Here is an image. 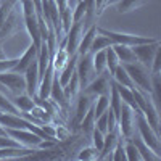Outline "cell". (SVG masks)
<instances>
[{"instance_id":"8d00e7d4","label":"cell","mask_w":161,"mask_h":161,"mask_svg":"<svg viewBox=\"0 0 161 161\" xmlns=\"http://www.w3.org/2000/svg\"><path fill=\"white\" fill-rule=\"evenodd\" d=\"M84 16H86V3H84V0H79V3L73 10V23L84 19Z\"/></svg>"},{"instance_id":"1f68e13d","label":"cell","mask_w":161,"mask_h":161,"mask_svg":"<svg viewBox=\"0 0 161 161\" xmlns=\"http://www.w3.org/2000/svg\"><path fill=\"white\" fill-rule=\"evenodd\" d=\"M124 152H126V161H142L137 147L132 143L130 139L124 140Z\"/></svg>"},{"instance_id":"277c9868","label":"cell","mask_w":161,"mask_h":161,"mask_svg":"<svg viewBox=\"0 0 161 161\" xmlns=\"http://www.w3.org/2000/svg\"><path fill=\"white\" fill-rule=\"evenodd\" d=\"M21 29H24V21H23V13H21V3L18 2L8 13L5 23L0 28V40L16 36L18 32H21Z\"/></svg>"},{"instance_id":"681fc988","label":"cell","mask_w":161,"mask_h":161,"mask_svg":"<svg viewBox=\"0 0 161 161\" xmlns=\"http://www.w3.org/2000/svg\"><path fill=\"white\" fill-rule=\"evenodd\" d=\"M0 113H3V111H2V110H0Z\"/></svg>"},{"instance_id":"52a82bcc","label":"cell","mask_w":161,"mask_h":161,"mask_svg":"<svg viewBox=\"0 0 161 161\" xmlns=\"http://www.w3.org/2000/svg\"><path fill=\"white\" fill-rule=\"evenodd\" d=\"M77 77H79V86L80 89H84L90 80L95 77V71H93V64H92V53H86V55H77L76 60V68H74Z\"/></svg>"},{"instance_id":"d590c367","label":"cell","mask_w":161,"mask_h":161,"mask_svg":"<svg viewBox=\"0 0 161 161\" xmlns=\"http://www.w3.org/2000/svg\"><path fill=\"white\" fill-rule=\"evenodd\" d=\"M123 142H124V139H121L118 142L113 153L110 155V159H113V161H126V152H124V143Z\"/></svg>"},{"instance_id":"8fae6325","label":"cell","mask_w":161,"mask_h":161,"mask_svg":"<svg viewBox=\"0 0 161 161\" xmlns=\"http://www.w3.org/2000/svg\"><path fill=\"white\" fill-rule=\"evenodd\" d=\"M159 45H161L159 40H156V42H150V44H140V45H134L132 52H134V55H136L137 61L150 69L153 57H155V53H156Z\"/></svg>"},{"instance_id":"f35d334b","label":"cell","mask_w":161,"mask_h":161,"mask_svg":"<svg viewBox=\"0 0 161 161\" xmlns=\"http://www.w3.org/2000/svg\"><path fill=\"white\" fill-rule=\"evenodd\" d=\"M150 73L152 74H159L161 73V45L158 47L155 57H153V61H152V66H150Z\"/></svg>"},{"instance_id":"5b68a950","label":"cell","mask_w":161,"mask_h":161,"mask_svg":"<svg viewBox=\"0 0 161 161\" xmlns=\"http://www.w3.org/2000/svg\"><path fill=\"white\" fill-rule=\"evenodd\" d=\"M136 130L139 132V137L150 147V148L159 155V150H161V143H159V134H156L150 124L147 123V119L143 118L142 113H137L136 114Z\"/></svg>"},{"instance_id":"5bb4252c","label":"cell","mask_w":161,"mask_h":161,"mask_svg":"<svg viewBox=\"0 0 161 161\" xmlns=\"http://www.w3.org/2000/svg\"><path fill=\"white\" fill-rule=\"evenodd\" d=\"M93 100H95V97L89 95V93H86V92H82L77 97V102H76V114H74V126L79 127L80 121H82V118L86 116V113L92 108Z\"/></svg>"},{"instance_id":"7bdbcfd3","label":"cell","mask_w":161,"mask_h":161,"mask_svg":"<svg viewBox=\"0 0 161 161\" xmlns=\"http://www.w3.org/2000/svg\"><path fill=\"white\" fill-rule=\"evenodd\" d=\"M103 3H105V0H95V10H97V16H98L100 13L103 11Z\"/></svg>"},{"instance_id":"836d02e7","label":"cell","mask_w":161,"mask_h":161,"mask_svg":"<svg viewBox=\"0 0 161 161\" xmlns=\"http://www.w3.org/2000/svg\"><path fill=\"white\" fill-rule=\"evenodd\" d=\"M60 23H61L63 32L66 34V32L69 31L71 24H73V10L69 7H66L63 11H60Z\"/></svg>"},{"instance_id":"603a6c76","label":"cell","mask_w":161,"mask_h":161,"mask_svg":"<svg viewBox=\"0 0 161 161\" xmlns=\"http://www.w3.org/2000/svg\"><path fill=\"white\" fill-rule=\"evenodd\" d=\"M10 100L13 102V105H15L21 113H28V111H31V108L36 105L34 97L28 95L26 92H24V93H19V95H13V97H10Z\"/></svg>"},{"instance_id":"4316f807","label":"cell","mask_w":161,"mask_h":161,"mask_svg":"<svg viewBox=\"0 0 161 161\" xmlns=\"http://www.w3.org/2000/svg\"><path fill=\"white\" fill-rule=\"evenodd\" d=\"M108 97H110V108L111 111L114 113L116 118H119V113H121V105H123V100H121L119 97V93L113 84V80H111V86H110V93H108Z\"/></svg>"},{"instance_id":"7402d4cb","label":"cell","mask_w":161,"mask_h":161,"mask_svg":"<svg viewBox=\"0 0 161 161\" xmlns=\"http://www.w3.org/2000/svg\"><path fill=\"white\" fill-rule=\"evenodd\" d=\"M111 47H113V50H114V53H116V57H118V60H119L121 64L137 61L136 55H134V52H132V47L123 45V44H113Z\"/></svg>"},{"instance_id":"f1b7e54d","label":"cell","mask_w":161,"mask_h":161,"mask_svg":"<svg viewBox=\"0 0 161 161\" xmlns=\"http://www.w3.org/2000/svg\"><path fill=\"white\" fill-rule=\"evenodd\" d=\"M105 60H106V71H108V74L111 76L114 73V69L118 68V64H121L111 45L105 48Z\"/></svg>"},{"instance_id":"e0dca14e","label":"cell","mask_w":161,"mask_h":161,"mask_svg":"<svg viewBox=\"0 0 161 161\" xmlns=\"http://www.w3.org/2000/svg\"><path fill=\"white\" fill-rule=\"evenodd\" d=\"M34 153H36V148H31V147H0V159L24 158Z\"/></svg>"},{"instance_id":"7a4b0ae2","label":"cell","mask_w":161,"mask_h":161,"mask_svg":"<svg viewBox=\"0 0 161 161\" xmlns=\"http://www.w3.org/2000/svg\"><path fill=\"white\" fill-rule=\"evenodd\" d=\"M124 69L127 71L129 77L132 79L136 89L142 90V92H148L152 93V73L150 69L143 66L139 61H134V63H126L123 64Z\"/></svg>"},{"instance_id":"4fadbf2b","label":"cell","mask_w":161,"mask_h":161,"mask_svg":"<svg viewBox=\"0 0 161 161\" xmlns=\"http://www.w3.org/2000/svg\"><path fill=\"white\" fill-rule=\"evenodd\" d=\"M24 80H26V93L31 97L37 95V87H39V68H37V60H34L29 68L24 71Z\"/></svg>"},{"instance_id":"f6af8a7d","label":"cell","mask_w":161,"mask_h":161,"mask_svg":"<svg viewBox=\"0 0 161 161\" xmlns=\"http://www.w3.org/2000/svg\"><path fill=\"white\" fill-rule=\"evenodd\" d=\"M116 2H119V0H106V2H105V7H110V5H114Z\"/></svg>"},{"instance_id":"bcb514c9","label":"cell","mask_w":161,"mask_h":161,"mask_svg":"<svg viewBox=\"0 0 161 161\" xmlns=\"http://www.w3.org/2000/svg\"><path fill=\"white\" fill-rule=\"evenodd\" d=\"M0 136H7V130H5L3 126H0Z\"/></svg>"},{"instance_id":"7dc6e473","label":"cell","mask_w":161,"mask_h":161,"mask_svg":"<svg viewBox=\"0 0 161 161\" xmlns=\"http://www.w3.org/2000/svg\"><path fill=\"white\" fill-rule=\"evenodd\" d=\"M5 90H7V89H5V87H3V86H2V84H0V92H2V93H3V92H5Z\"/></svg>"},{"instance_id":"ee69618b","label":"cell","mask_w":161,"mask_h":161,"mask_svg":"<svg viewBox=\"0 0 161 161\" xmlns=\"http://www.w3.org/2000/svg\"><path fill=\"white\" fill-rule=\"evenodd\" d=\"M3 58H7V55H5V50L2 47V40H0V60H3Z\"/></svg>"},{"instance_id":"d4e9b609","label":"cell","mask_w":161,"mask_h":161,"mask_svg":"<svg viewBox=\"0 0 161 161\" xmlns=\"http://www.w3.org/2000/svg\"><path fill=\"white\" fill-rule=\"evenodd\" d=\"M79 90H80V86H79V77H77V74H76V71L73 73V76H71V79L66 82V86H63V92H64V97H66V100L68 102H71L77 93H79Z\"/></svg>"},{"instance_id":"30bf717a","label":"cell","mask_w":161,"mask_h":161,"mask_svg":"<svg viewBox=\"0 0 161 161\" xmlns=\"http://www.w3.org/2000/svg\"><path fill=\"white\" fill-rule=\"evenodd\" d=\"M7 130V136H10L11 139H15L21 147H31V148H37V145L40 139L36 132L29 130V129H13V127H5Z\"/></svg>"},{"instance_id":"6da1fadb","label":"cell","mask_w":161,"mask_h":161,"mask_svg":"<svg viewBox=\"0 0 161 161\" xmlns=\"http://www.w3.org/2000/svg\"><path fill=\"white\" fill-rule=\"evenodd\" d=\"M132 93H134V100H136L140 113H142L143 118L147 119V123L150 124V127H152L156 134H159V113H158V110H156L155 98L152 97V93L142 92V90H139V89H136V87L132 89Z\"/></svg>"},{"instance_id":"ab89813d","label":"cell","mask_w":161,"mask_h":161,"mask_svg":"<svg viewBox=\"0 0 161 161\" xmlns=\"http://www.w3.org/2000/svg\"><path fill=\"white\" fill-rule=\"evenodd\" d=\"M92 145L95 147V148L100 152L102 150V147H103V139H105V134H102L98 129H95L93 127V130H92Z\"/></svg>"},{"instance_id":"3957f363","label":"cell","mask_w":161,"mask_h":161,"mask_svg":"<svg viewBox=\"0 0 161 161\" xmlns=\"http://www.w3.org/2000/svg\"><path fill=\"white\" fill-rule=\"evenodd\" d=\"M97 32L106 36L113 44H123V45H140V44H150V42H156V37H147V36H136V34H126V32H116V31H110L105 28H98L97 26Z\"/></svg>"},{"instance_id":"2e32d148","label":"cell","mask_w":161,"mask_h":161,"mask_svg":"<svg viewBox=\"0 0 161 161\" xmlns=\"http://www.w3.org/2000/svg\"><path fill=\"white\" fill-rule=\"evenodd\" d=\"M37 52H39V48H37L34 44H31L28 48H26V52L18 58V61H16V64H15V68H13L11 71H16V73L24 74V71L29 68V64H31L34 60H37Z\"/></svg>"},{"instance_id":"e575fe53","label":"cell","mask_w":161,"mask_h":161,"mask_svg":"<svg viewBox=\"0 0 161 161\" xmlns=\"http://www.w3.org/2000/svg\"><path fill=\"white\" fill-rule=\"evenodd\" d=\"M98 150L95 148V147H87V148L80 150L79 155H77V159H86V161H92V159H98Z\"/></svg>"},{"instance_id":"f546056e","label":"cell","mask_w":161,"mask_h":161,"mask_svg":"<svg viewBox=\"0 0 161 161\" xmlns=\"http://www.w3.org/2000/svg\"><path fill=\"white\" fill-rule=\"evenodd\" d=\"M110 45H113V42L106 37V36H103V34H95V37H93V40H92V45H90V53H95V52H98V50H105L106 47H110Z\"/></svg>"},{"instance_id":"d6a6232c","label":"cell","mask_w":161,"mask_h":161,"mask_svg":"<svg viewBox=\"0 0 161 161\" xmlns=\"http://www.w3.org/2000/svg\"><path fill=\"white\" fill-rule=\"evenodd\" d=\"M0 110L3 113H11V114H21V111L16 108L13 102L10 100V97H7L5 93L0 92Z\"/></svg>"},{"instance_id":"d6986e66","label":"cell","mask_w":161,"mask_h":161,"mask_svg":"<svg viewBox=\"0 0 161 161\" xmlns=\"http://www.w3.org/2000/svg\"><path fill=\"white\" fill-rule=\"evenodd\" d=\"M130 140H132L134 145L137 147V150H139V153H140L142 161H159V159H161V156H159L158 153H155L139 136L136 137V134H134V136L130 137Z\"/></svg>"},{"instance_id":"484cf974","label":"cell","mask_w":161,"mask_h":161,"mask_svg":"<svg viewBox=\"0 0 161 161\" xmlns=\"http://www.w3.org/2000/svg\"><path fill=\"white\" fill-rule=\"evenodd\" d=\"M111 79L114 80V82L121 84V86H124V87H129V89H134L136 86H134L132 82V79L129 77L127 71L124 69V66L123 64H118V68L114 69V73L111 74Z\"/></svg>"},{"instance_id":"9c48e42d","label":"cell","mask_w":161,"mask_h":161,"mask_svg":"<svg viewBox=\"0 0 161 161\" xmlns=\"http://www.w3.org/2000/svg\"><path fill=\"white\" fill-rule=\"evenodd\" d=\"M110 86H111V76L108 73H102L97 74L90 82L82 89V92L89 93L92 97H98V95H108L110 93Z\"/></svg>"},{"instance_id":"60d3db41","label":"cell","mask_w":161,"mask_h":161,"mask_svg":"<svg viewBox=\"0 0 161 161\" xmlns=\"http://www.w3.org/2000/svg\"><path fill=\"white\" fill-rule=\"evenodd\" d=\"M18 58H3L0 60V73H5V71H10L15 68Z\"/></svg>"},{"instance_id":"b9f144b4","label":"cell","mask_w":161,"mask_h":161,"mask_svg":"<svg viewBox=\"0 0 161 161\" xmlns=\"http://www.w3.org/2000/svg\"><path fill=\"white\" fill-rule=\"evenodd\" d=\"M69 137V130L64 126H55V140H66Z\"/></svg>"},{"instance_id":"7c38bea8","label":"cell","mask_w":161,"mask_h":161,"mask_svg":"<svg viewBox=\"0 0 161 161\" xmlns=\"http://www.w3.org/2000/svg\"><path fill=\"white\" fill-rule=\"evenodd\" d=\"M84 19H80L77 23H73L69 31L66 32V52H68V55H74L77 52V45H79V40L82 37V32H84Z\"/></svg>"},{"instance_id":"44dd1931","label":"cell","mask_w":161,"mask_h":161,"mask_svg":"<svg viewBox=\"0 0 161 161\" xmlns=\"http://www.w3.org/2000/svg\"><path fill=\"white\" fill-rule=\"evenodd\" d=\"M95 34H97V24L93 23L82 32V37H80V40H79L77 52H76L77 55H86V53H89L90 45H92V40H93V37H95Z\"/></svg>"},{"instance_id":"4dcf8cb0","label":"cell","mask_w":161,"mask_h":161,"mask_svg":"<svg viewBox=\"0 0 161 161\" xmlns=\"http://www.w3.org/2000/svg\"><path fill=\"white\" fill-rule=\"evenodd\" d=\"M79 127L84 130V134H89V136L92 134L93 127H95V114H93V108H90V110L86 113V116L82 118V121H80Z\"/></svg>"},{"instance_id":"cb8c5ba5","label":"cell","mask_w":161,"mask_h":161,"mask_svg":"<svg viewBox=\"0 0 161 161\" xmlns=\"http://www.w3.org/2000/svg\"><path fill=\"white\" fill-rule=\"evenodd\" d=\"M147 0H119V2H116V11L119 13V15H124V13H130L134 10H137L140 7L145 5Z\"/></svg>"},{"instance_id":"ac0fdd59","label":"cell","mask_w":161,"mask_h":161,"mask_svg":"<svg viewBox=\"0 0 161 161\" xmlns=\"http://www.w3.org/2000/svg\"><path fill=\"white\" fill-rule=\"evenodd\" d=\"M119 140H121V139H119L118 130L106 132V134H105V139H103V147H102V150H100V153H98V159H108Z\"/></svg>"},{"instance_id":"83f0119b","label":"cell","mask_w":161,"mask_h":161,"mask_svg":"<svg viewBox=\"0 0 161 161\" xmlns=\"http://www.w3.org/2000/svg\"><path fill=\"white\" fill-rule=\"evenodd\" d=\"M92 64L95 74H102L106 71V60H105V50H98L92 53Z\"/></svg>"},{"instance_id":"74e56055","label":"cell","mask_w":161,"mask_h":161,"mask_svg":"<svg viewBox=\"0 0 161 161\" xmlns=\"http://www.w3.org/2000/svg\"><path fill=\"white\" fill-rule=\"evenodd\" d=\"M95 129H98L102 134L108 132V113H102L97 119H95Z\"/></svg>"},{"instance_id":"8992f818","label":"cell","mask_w":161,"mask_h":161,"mask_svg":"<svg viewBox=\"0 0 161 161\" xmlns=\"http://www.w3.org/2000/svg\"><path fill=\"white\" fill-rule=\"evenodd\" d=\"M136 111H134L129 105L123 103L121 105V113L118 118V134L119 137H123L124 140L130 139L136 134Z\"/></svg>"},{"instance_id":"ffe728a7","label":"cell","mask_w":161,"mask_h":161,"mask_svg":"<svg viewBox=\"0 0 161 161\" xmlns=\"http://www.w3.org/2000/svg\"><path fill=\"white\" fill-rule=\"evenodd\" d=\"M50 100H53L58 106H63V108H66L68 106V100H66L64 97V92H63V86L60 84L58 80V73H55V76H53V82H52V87H50V95H48Z\"/></svg>"},{"instance_id":"9a60e30c","label":"cell","mask_w":161,"mask_h":161,"mask_svg":"<svg viewBox=\"0 0 161 161\" xmlns=\"http://www.w3.org/2000/svg\"><path fill=\"white\" fill-rule=\"evenodd\" d=\"M24 21V29L28 31L29 37H31V44H34L37 48L42 44V36H40V29H39V21H37V15H31V16H23Z\"/></svg>"},{"instance_id":"c3c4849f","label":"cell","mask_w":161,"mask_h":161,"mask_svg":"<svg viewBox=\"0 0 161 161\" xmlns=\"http://www.w3.org/2000/svg\"><path fill=\"white\" fill-rule=\"evenodd\" d=\"M21 2H23V0H19V3H21Z\"/></svg>"},{"instance_id":"ba28073f","label":"cell","mask_w":161,"mask_h":161,"mask_svg":"<svg viewBox=\"0 0 161 161\" xmlns=\"http://www.w3.org/2000/svg\"><path fill=\"white\" fill-rule=\"evenodd\" d=\"M0 84H2L8 92H11L13 95H19V93L26 92L24 74L11 71V69L5 71V73H0Z\"/></svg>"}]
</instances>
